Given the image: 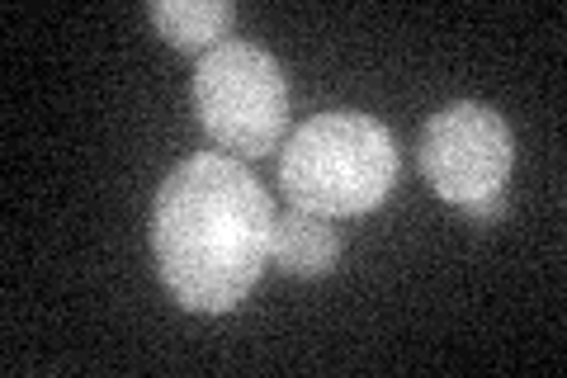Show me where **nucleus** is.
I'll return each instance as SVG.
<instances>
[{
  "label": "nucleus",
  "mask_w": 567,
  "mask_h": 378,
  "mask_svg": "<svg viewBox=\"0 0 567 378\" xmlns=\"http://www.w3.org/2000/svg\"><path fill=\"white\" fill-rule=\"evenodd\" d=\"M275 204L233 156L199 152L156 190L152 251L156 275L185 313H233L270 260Z\"/></svg>",
  "instance_id": "1"
},
{
  "label": "nucleus",
  "mask_w": 567,
  "mask_h": 378,
  "mask_svg": "<svg viewBox=\"0 0 567 378\" xmlns=\"http://www.w3.org/2000/svg\"><path fill=\"white\" fill-rule=\"evenodd\" d=\"M279 185L293 208L317 218H360L398 185V142L374 114H317L284 142Z\"/></svg>",
  "instance_id": "2"
},
{
  "label": "nucleus",
  "mask_w": 567,
  "mask_h": 378,
  "mask_svg": "<svg viewBox=\"0 0 567 378\" xmlns=\"http://www.w3.org/2000/svg\"><path fill=\"white\" fill-rule=\"evenodd\" d=\"M194 114L218 147L270 156L289 123V76L256 43H218L194 62Z\"/></svg>",
  "instance_id": "3"
},
{
  "label": "nucleus",
  "mask_w": 567,
  "mask_h": 378,
  "mask_svg": "<svg viewBox=\"0 0 567 378\" xmlns=\"http://www.w3.org/2000/svg\"><path fill=\"white\" fill-rule=\"evenodd\" d=\"M416 156L425 185L445 204L468 208L487 194H502L511 166H516V137L492 104L458 100L425 123Z\"/></svg>",
  "instance_id": "4"
},
{
  "label": "nucleus",
  "mask_w": 567,
  "mask_h": 378,
  "mask_svg": "<svg viewBox=\"0 0 567 378\" xmlns=\"http://www.w3.org/2000/svg\"><path fill=\"white\" fill-rule=\"evenodd\" d=\"M336 256H341V242H336V227L317 213L289 208L284 218H275L270 232V260L293 279H322L336 269Z\"/></svg>",
  "instance_id": "5"
},
{
  "label": "nucleus",
  "mask_w": 567,
  "mask_h": 378,
  "mask_svg": "<svg viewBox=\"0 0 567 378\" xmlns=\"http://www.w3.org/2000/svg\"><path fill=\"white\" fill-rule=\"evenodd\" d=\"M237 20L233 0H156L152 6V24L162 29V39L185 48V52H204L218 48V39Z\"/></svg>",
  "instance_id": "6"
},
{
  "label": "nucleus",
  "mask_w": 567,
  "mask_h": 378,
  "mask_svg": "<svg viewBox=\"0 0 567 378\" xmlns=\"http://www.w3.org/2000/svg\"><path fill=\"white\" fill-rule=\"evenodd\" d=\"M464 213H468V223H473V227H487V223H496V218L506 213V194H487V200L468 204Z\"/></svg>",
  "instance_id": "7"
}]
</instances>
